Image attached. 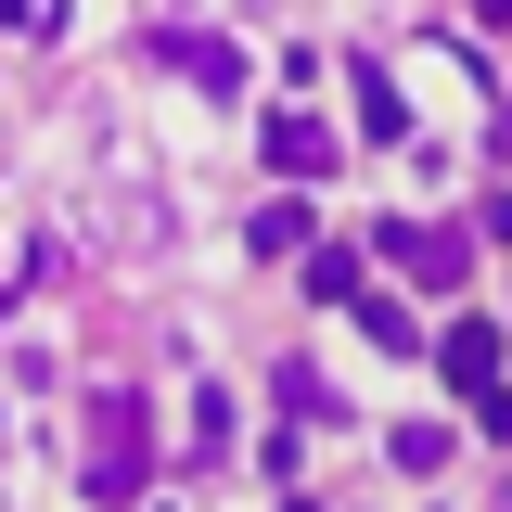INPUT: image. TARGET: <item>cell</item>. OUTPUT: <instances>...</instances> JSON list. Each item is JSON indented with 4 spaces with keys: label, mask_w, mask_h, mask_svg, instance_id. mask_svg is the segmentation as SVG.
<instances>
[]
</instances>
